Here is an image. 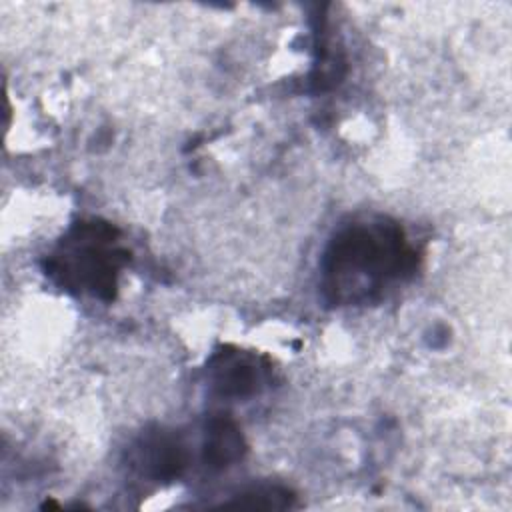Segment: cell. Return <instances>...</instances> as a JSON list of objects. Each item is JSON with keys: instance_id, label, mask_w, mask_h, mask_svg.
Wrapping results in <instances>:
<instances>
[{"instance_id": "obj_1", "label": "cell", "mask_w": 512, "mask_h": 512, "mask_svg": "<svg viewBox=\"0 0 512 512\" xmlns=\"http://www.w3.org/2000/svg\"><path fill=\"white\" fill-rule=\"evenodd\" d=\"M418 264L400 224L388 218L352 222L330 240L322 258V292L334 306L364 304L412 276Z\"/></svg>"}, {"instance_id": "obj_2", "label": "cell", "mask_w": 512, "mask_h": 512, "mask_svg": "<svg viewBox=\"0 0 512 512\" xmlns=\"http://www.w3.org/2000/svg\"><path fill=\"white\" fill-rule=\"evenodd\" d=\"M118 228L102 220L78 222L46 262V272L60 286L112 300L120 268L130 252L118 244Z\"/></svg>"}, {"instance_id": "obj_6", "label": "cell", "mask_w": 512, "mask_h": 512, "mask_svg": "<svg viewBox=\"0 0 512 512\" xmlns=\"http://www.w3.org/2000/svg\"><path fill=\"white\" fill-rule=\"evenodd\" d=\"M292 500V492L282 486H260L240 494L232 504L246 508H290Z\"/></svg>"}, {"instance_id": "obj_4", "label": "cell", "mask_w": 512, "mask_h": 512, "mask_svg": "<svg viewBox=\"0 0 512 512\" xmlns=\"http://www.w3.org/2000/svg\"><path fill=\"white\" fill-rule=\"evenodd\" d=\"M268 370L270 366L262 358L228 348L216 352L208 364L210 384L224 398L254 396L264 386Z\"/></svg>"}, {"instance_id": "obj_3", "label": "cell", "mask_w": 512, "mask_h": 512, "mask_svg": "<svg viewBox=\"0 0 512 512\" xmlns=\"http://www.w3.org/2000/svg\"><path fill=\"white\" fill-rule=\"evenodd\" d=\"M130 464L152 482H172L188 466V450L172 430L154 428L144 432L130 450Z\"/></svg>"}, {"instance_id": "obj_5", "label": "cell", "mask_w": 512, "mask_h": 512, "mask_svg": "<svg viewBox=\"0 0 512 512\" xmlns=\"http://www.w3.org/2000/svg\"><path fill=\"white\" fill-rule=\"evenodd\" d=\"M246 452L244 436L238 424L226 414L210 418L204 438V460L212 468H226L238 462Z\"/></svg>"}]
</instances>
